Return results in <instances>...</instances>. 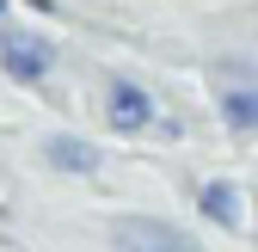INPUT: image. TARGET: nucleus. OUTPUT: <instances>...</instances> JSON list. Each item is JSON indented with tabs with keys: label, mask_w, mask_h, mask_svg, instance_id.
I'll return each instance as SVG.
<instances>
[{
	"label": "nucleus",
	"mask_w": 258,
	"mask_h": 252,
	"mask_svg": "<svg viewBox=\"0 0 258 252\" xmlns=\"http://www.w3.org/2000/svg\"><path fill=\"white\" fill-rule=\"evenodd\" d=\"M154 117H160V105H154L148 86H136V80H111V92H105V123H111L117 136H142V130H154Z\"/></svg>",
	"instance_id": "7ed1b4c3"
},
{
	"label": "nucleus",
	"mask_w": 258,
	"mask_h": 252,
	"mask_svg": "<svg viewBox=\"0 0 258 252\" xmlns=\"http://www.w3.org/2000/svg\"><path fill=\"white\" fill-rule=\"evenodd\" d=\"M215 80H221V92H215L221 123H228L234 136H258V86L240 80V74H221V68H215Z\"/></svg>",
	"instance_id": "20e7f679"
},
{
	"label": "nucleus",
	"mask_w": 258,
	"mask_h": 252,
	"mask_svg": "<svg viewBox=\"0 0 258 252\" xmlns=\"http://www.w3.org/2000/svg\"><path fill=\"white\" fill-rule=\"evenodd\" d=\"M43 160H49L55 172L86 178V172H99V142H86V136H49V142H43Z\"/></svg>",
	"instance_id": "423d86ee"
},
{
	"label": "nucleus",
	"mask_w": 258,
	"mask_h": 252,
	"mask_svg": "<svg viewBox=\"0 0 258 252\" xmlns=\"http://www.w3.org/2000/svg\"><path fill=\"white\" fill-rule=\"evenodd\" d=\"M0 68H7L13 80H25V86H37V80H49V68H55V43L43 37V31L0 25Z\"/></svg>",
	"instance_id": "f257e3e1"
},
{
	"label": "nucleus",
	"mask_w": 258,
	"mask_h": 252,
	"mask_svg": "<svg viewBox=\"0 0 258 252\" xmlns=\"http://www.w3.org/2000/svg\"><path fill=\"white\" fill-rule=\"evenodd\" d=\"M111 246L117 252H203L184 228L160 222V215H117L111 222Z\"/></svg>",
	"instance_id": "f03ea898"
},
{
	"label": "nucleus",
	"mask_w": 258,
	"mask_h": 252,
	"mask_svg": "<svg viewBox=\"0 0 258 252\" xmlns=\"http://www.w3.org/2000/svg\"><path fill=\"white\" fill-rule=\"evenodd\" d=\"M7 13H13V0H0V25H7Z\"/></svg>",
	"instance_id": "6e6552de"
},
{
	"label": "nucleus",
	"mask_w": 258,
	"mask_h": 252,
	"mask_svg": "<svg viewBox=\"0 0 258 252\" xmlns=\"http://www.w3.org/2000/svg\"><path fill=\"white\" fill-rule=\"evenodd\" d=\"M215 68H221V74H240V80H252V86H258V61H234V55H221Z\"/></svg>",
	"instance_id": "0eeeda50"
},
{
	"label": "nucleus",
	"mask_w": 258,
	"mask_h": 252,
	"mask_svg": "<svg viewBox=\"0 0 258 252\" xmlns=\"http://www.w3.org/2000/svg\"><path fill=\"white\" fill-rule=\"evenodd\" d=\"M197 209L209 215L215 228H228V234H240V228H246V197H240V184H228V178L197 184Z\"/></svg>",
	"instance_id": "39448f33"
}]
</instances>
